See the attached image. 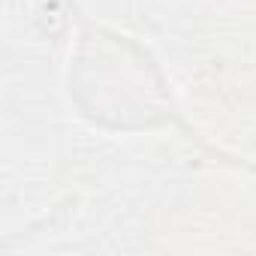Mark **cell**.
Segmentation results:
<instances>
[{"mask_svg": "<svg viewBox=\"0 0 256 256\" xmlns=\"http://www.w3.org/2000/svg\"><path fill=\"white\" fill-rule=\"evenodd\" d=\"M82 28L84 34L78 40V54L70 64V96L88 120L108 130H145L175 124L199 148L211 151L214 157H226L223 151L208 148L193 126L184 124L160 66L139 42L84 18Z\"/></svg>", "mask_w": 256, "mask_h": 256, "instance_id": "1", "label": "cell"}]
</instances>
